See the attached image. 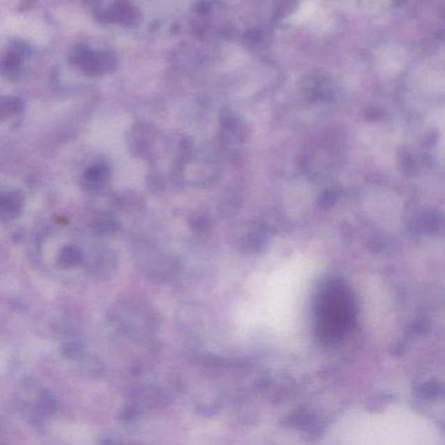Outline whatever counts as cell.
<instances>
[{"label": "cell", "mask_w": 445, "mask_h": 445, "mask_svg": "<svg viewBox=\"0 0 445 445\" xmlns=\"http://www.w3.org/2000/svg\"><path fill=\"white\" fill-rule=\"evenodd\" d=\"M81 255L77 250L75 248H67L63 251V256H61V262L67 265H75V264L80 262Z\"/></svg>", "instance_id": "obj_1"}]
</instances>
